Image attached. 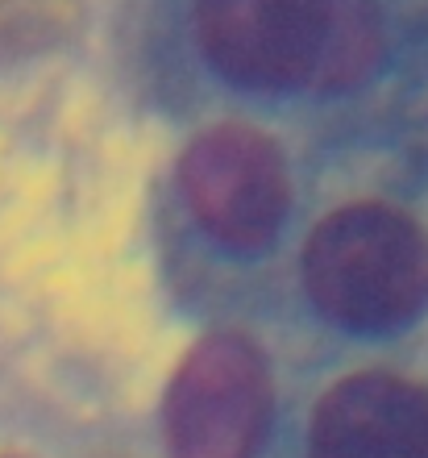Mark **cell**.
<instances>
[{"label":"cell","mask_w":428,"mask_h":458,"mask_svg":"<svg viewBox=\"0 0 428 458\" xmlns=\"http://www.w3.org/2000/svg\"><path fill=\"white\" fill-rule=\"evenodd\" d=\"M204 59L254 92H341L382 55L379 0H196Z\"/></svg>","instance_id":"6da1fadb"},{"label":"cell","mask_w":428,"mask_h":458,"mask_svg":"<svg viewBox=\"0 0 428 458\" xmlns=\"http://www.w3.org/2000/svg\"><path fill=\"white\" fill-rule=\"evenodd\" d=\"M304 284L337 326L399 329L428 309V233L391 205H345L312 229Z\"/></svg>","instance_id":"7a4b0ae2"},{"label":"cell","mask_w":428,"mask_h":458,"mask_svg":"<svg viewBox=\"0 0 428 458\" xmlns=\"http://www.w3.org/2000/svg\"><path fill=\"white\" fill-rule=\"evenodd\" d=\"M271 371L254 342L213 334L179 362L167 392L175 458H254L271 429Z\"/></svg>","instance_id":"3957f363"},{"label":"cell","mask_w":428,"mask_h":458,"mask_svg":"<svg viewBox=\"0 0 428 458\" xmlns=\"http://www.w3.org/2000/svg\"><path fill=\"white\" fill-rule=\"evenodd\" d=\"M179 183L204 233L233 250H258L283 229L291 180L279 146L250 125H216L188 146Z\"/></svg>","instance_id":"277c9868"},{"label":"cell","mask_w":428,"mask_h":458,"mask_svg":"<svg viewBox=\"0 0 428 458\" xmlns=\"http://www.w3.org/2000/svg\"><path fill=\"white\" fill-rule=\"evenodd\" d=\"M312 458H428V387L391 371L333 384L312 412Z\"/></svg>","instance_id":"5b68a950"}]
</instances>
